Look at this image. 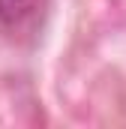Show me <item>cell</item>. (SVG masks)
I'll return each instance as SVG.
<instances>
[{
	"mask_svg": "<svg viewBox=\"0 0 126 129\" xmlns=\"http://www.w3.org/2000/svg\"><path fill=\"white\" fill-rule=\"evenodd\" d=\"M36 6H39V0H0V24H6V27L21 24Z\"/></svg>",
	"mask_w": 126,
	"mask_h": 129,
	"instance_id": "6da1fadb",
	"label": "cell"
}]
</instances>
